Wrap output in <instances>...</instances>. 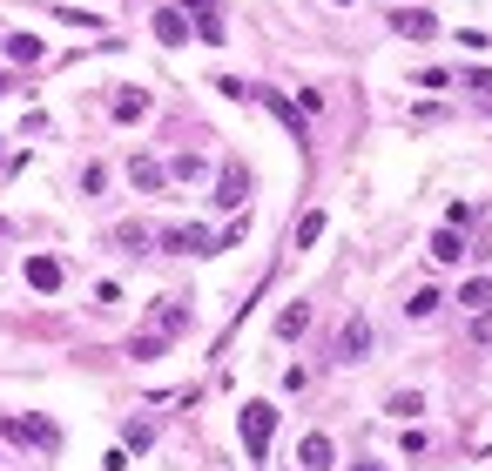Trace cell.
<instances>
[{
    "label": "cell",
    "instance_id": "1",
    "mask_svg": "<svg viewBox=\"0 0 492 471\" xmlns=\"http://www.w3.org/2000/svg\"><path fill=\"white\" fill-rule=\"evenodd\" d=\"M270 431H277V404H263V397H257V404H243V451H250V458H270Z\"/></svg>",
    "mask_w": 492,
    "mask_h": 471
},
{
    "label": "cell",
    "instance_id": "2",
    "mask_svg": "<svg viewBox=\"0 0 492 471\" xmlns=\"http://www.w3.org/2000/svg\"><path fill=\"white\" fill-rule=\"evenodd\" d=\"M162 250H176V256H216V236L196 230V222H176V230H162Z\"/></svg>",
    "mask_w": 492,
    "mask_h": 471
},
{
    "label": "cell",
    "instance_id": "3",
    "mask_svg": "<svg viewBox=\"0 0 492 471\" xmlns=\"http://www.w3.org/2000/svg\"><path fill=\"white\" fill-rule=\"evenodd\" d=\"M7 438H14V445H41V451H55V445H61V431L47 425V417H7Z\"/></svg>",
    "mask_w": 492,
    "mask_h": 471
},
{
    "label": "cell",
    "instance_id": "4",
    "mask_svg": "<svg viewBox=\"0 0 492 471\" xmlns=\"http://www.w3.org/2000/svg\"><path fill=\"white\" fill-rule=\"evenodd\" d=\"M364 351H371V323L351 317L344 330H337V363H364Z\"/></svg>",
    "mask_w": 492,
    "mask_h": 471
},
{
    "label": "cell",
    "instance_id": "5",
    "mask_svg": "<svg viewBox=\"0 0 492 471\" xmlns=\"http://www.w3.org/2000/svg\"><path fill=\"white\" fill-rule=\"evenodd\" d=\"M243 196H250V169L230 162L223 176H216V209H243Z\"/></svg>",
    "mask_w": 492,
    "mask_h": 471
},
{
    "label": "cell",
    "instance_id": "6",
    "mask_svg": "<svg viewBox=\"0 0 492 471\" xmlns=\"http://www.w3.org/2000/svg\"><path fill=\"white\" fill-rule=\"evenodd\" d=\"M149 330H156V337H182V330H190V303L162 296V303H156V317H149Z\"/></svg>",
    "mask_w": 492,
    "mask_h": 471
},
{
    "label": "cell",
    "instance_id": "7",
    "mask_svg": "<svg viewBox=\"0 0 492 471\" xmlns=\"http://www.w3.org/2000/svg\"><path fill=\"white\" fill-rule=\"evenodd\" d=\"M392 34H405V41H432L438 21H432L425 7H398V14H392Z\"/></svg>",
    "mask_w": 492,
    "mask_h": 471
},
{
    "label": "cell",
    "instance_id": "8",
    "mask_svg": "<svg viewBox=\"0 0 492 471\" xmlns=\"http://www.w3.org/2000/svg\"><path fill=\"white\" fill-rule=\"evenodd\" d=\"M297 458H303V471H331L337 465V445L324 438V431H311V438L297 445Z\"/></svg>",
    "mask_w": 492,
    "mask_h": 471
},
{
    "label": "cell",
    "instance_id": "9",
    "mask_svg": "<svg viewBox=\"0 0 492 471\" xmlns=\"http://www.w3.org/2000/svg\"><path fill=\"white\" fill-rule=\"evenodd\" d=\"M128 182H135V189H142V196H156V189L169 182V169L156 162V155H135V162H128Z\"/></svg>",
    "mask_w": 492,
    "mask_h": 471
},
{
    "label": "cell",
    "instance_id": "10",
    "mask_svg": "<svg viewBox=\"0 0 492 471\" xmlns=\"http://www.w3.org/2000/svg\"><path fill=\"white\" fill-rule=\"evenodd\" d=\"M27 290H41V296L61 290V263L55 256H27Z\"/></svg>",
    "mask_w": 492,
    "mask_h": 471
},
{
    "label": "cell",
    "instance_id": "11",
    "mask_svg": "<svg viewBox=\"0 0 492 471\" xmlns=\"http://www.w3.org/2000/svg\"><path fill=\"white\" fill-rule=\"evenodd\" d=\"M263 108H270V115H277V121H283V128H291V135H297V142H303V115H297V108H291V101H283L277 88H263Z\"/></svg>",
    "mask_w": 492,
    "mask_h": 471
},
{
    "label": "cell",
    "instance_id": "12",
    "mask_svg": "<svg viewBox=\"0 0 492 471\" xmlns=\"http://www.w3.org/2000/svg\"><path fill=\"white\" fill-rule=\"evenodd\" d=\"M196 41H210V47L230 41V34H223V14H216V7H196Z\"/></svg>",
    "mask_w": 492,
    "mask_h": 471
},
{
    "label": "cell",
    "instance_id": "13",
    "mask_svg": "<svg viewBox=\"0 0 492 471\" xmlns=\"http://www.w3.org/2000/svg\"><path fill=\"white\" fill-rule=\"evenodd\" d=\"M156 34H162L169 47H176V41H190V21H182V7H162V14H156Z\"/></svg>",
    "mask_w": 492,
    "mask_h": 471
},
{
    "label": "cell",
    "instance_id": "14",
    "mask_svg": "<svg viewBox=\"0 0 492 471\" xmlns=\"http://www.w3.org/2000/svg\"><path fill=\"white\" fill-rule=\"evenodd\" d=\"M303 330H311V303H291V310L277 317V337L291 343V337H303Z\"/></svg>",
    "mask_w": 492,
    "mask_h": 471
},
{
    "label": "cell",
    "instance_id": "15",
    "mask_svg": "<svg viewBox=\"0 0 492 471\" xmlns=\"http://www.w3.org/2000/svg\"><path fill=\"white\" fill-rule=\"evenodd\" d=\"M149 115V95L142 88H122V95H115V121H142Z\"/></svg>",
    "mask_w": 492,
    "mask_h": 471
},
{
    "label": "cell",
    "instance_id": "16",
    "mask_svg": "<svg viewBox=\"0 0 492 471\" xmlns=\"http://www.w3.org/2000/svg\"><path fill=\"white\" fill-rule=\"evenodd\" d=\"M459 256H466L459 230H438V236H432V263H459Z\"/></svg>",
    "mask_w": 492,
    "mask_h": 471
},
{
    "label": "cell",
    "instance_id": "17",
    "mask_svg": "<svg viewBox=\"0 0 492 471\" xmlns=\"http://www.w3.org/2000/svg\"><path fill=\"white\" fill-rule=\"evenodd\" d=\"M7 55H14V61H21V67H34V61H41V55H47V47H41V41H34V34H14V41H7Z\"/></svg>",
    "mask_w": 492,
    "mask_h": 471
},
{
    "label": "cell",
    "instance_id": "18",
    "mask_svg": "<svg viewBox=\"0 0 492 471\" xmlns=\"http://www.w3.org/2000/svg\"><path fill=\"white\" fill-rule=\"evenodd\" d=\"M115 250L142 256V250H149V230H142V222H122V230H115Z\"/></svg>",
    "mask_w": 492,
    "mask_h": 471
},
{
    "label": "cell",
    "instance_id": "19",
    "mask_svg": "<svg viewBox=\"0 0 492 471\" xmlns=\"http://www.w3.org/2000/svg\"><path fill=\"white\" fill-rule=\"evenodd\" d=\"M162 351H169V337H156V330H142V337L128 343V357H135V363H149V357H162Z\"/></svg>",
    "mask_w": 492,
    "mask_h": 471
},
{
    "label": "cell",
    "instance_id": "20",
    "mask_svg": "<svg viewBox=\"0 0 492 471\" xmlns=\"http://www.w3.org/2000/svg\"><path fill=\"white\" fill-rule=\"evenodd\" d=\"M384 411H392L398 425H405V417H418V411H425V397H418V391H392V404H384Z\"/></svg>",
    "mask_w": 492,
    "mask_h": 471
},
{
    "label": "cell",
    "instance_id": "21",
    "mask_svg": "<svg viewBox=\"0 0 492 471\" xmlns=\"http://www.w3.org/2000/svg\"><path fill=\"white\" fill-rule=\"evenodd\" d=\"M459 303H466V310H486V303H492V283H486V276H472V283L459 290Z\"/></svg>",
    "mask_w": 492,
    "mask_h": 471
},
{
    "label": "cell",
    "instance_id": "22",
    "mask_svg": "<svg viewBox=\"0 0 492 471\" xmlns=\"http://www.w3.org/2000/svg\"><path fill=\"white\" fill-rule=\"evenodd\" d=\"M317 236H324V209H311V216H303V222H297V250H311V242H317Z\"/></svg>",
    "mask_w": 492,
    "mask_h": 471
},
{
    "label": "cell",
    "instance_id": "23",
    "mask_svg": "<svg viewBox=\"0 0 492 471\" xmlns=\"http://www.w3.org/2000/svg\"><path fill=\"white\" fill-rule=\"evenodd\" d=\"M438 303H446V296H438V290H418V296H412V303H405V317H418V323H425V317H432V310H438Z\"/></svg>",
    "mask_w": 492,
    "mask_h": 471
},
{
    "label": "cell",
    "instance_id": "24",
    "mask_svg": "<svg viewBox=\"0 0 492 471\" xmlns=\"http://www.w3.org/2000/svg\"><path fill=\"white\" fill-rule=\"evenodd\" d=\"M202 176V155H176V162H169V182H196Z\"/></svg>",
    "mask_w": 492,
    "mask_h": 471
},
{
    "label": "cell",
    "instance_id": "25",
    "mask_svg": "<svg viewBox=\"0 0 492 471\" xmlns=\"http://www.w3.org/2000/svg\"><path fill=\"white\" fill-rule=\"evenodd\" d=\"M472 343H486V351H492V303L472 310Z\"/></svg>",
    "mask_w": 492,
    "mask_h": 471
},
{
    "label": "cell",
    "instance_id": "26",
    "mask_svg": "<svg viewBox=\"0 0 492 471\" xmlns=\"http://www.w3.org/2000/svg\"><path fill=\"white\" fill-rule=\"evenodd\" d=\"M459 88H472V95H486V101H492V67H472V75L459 81Z\"/></svg>",
    "mask_w": 492,
    "mask_h": 471
},
{
    "label": "cell",
    "instance_id": "27",
    "mask_svg": "<svg viewBox=\"0 0 492 471\" xmlns=\"http://www.w3.org/2000/svg\"><path fill=\"white\" fill-rule=\"evenodd\" d=\"M61 21H67V27H88V34H95V27H101V14H81V7H61Z\"/></svg>",
    "mask_w": 492,
    "mask_h": 471
},
{
    "label": "cell",
    "instance_id": "28",
    "mask_svg": "<svg viewBox=\"0 0 492 471\" xmlns=\"http://www.w3.org/2000/svg\"><path fill=\"white\" fill-rule=\"evenodd\" d=\"M182 7H210V0H182Z\"/></svg>",
    "mask_w": 492,
    "mask_h": 471
},
{
    "label": "cell",
    "instance_id": "29",
    "mask_svg": "<svg viewBox=\"0 0 492 471\" xmlns=\"http://www.w3.org/2000/svg\"><path fill=\"white\" fill-rule=\"evenodd\" d=\"M7 88H14V81H7V75H0V95H7Z\"/></svg>",
    "mask_w": 492,
    "mask_h": 471
}]
</instances>
